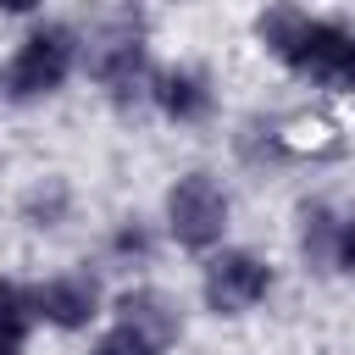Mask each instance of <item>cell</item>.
<instances>
[{
  "mask_svg": "<svg viewBox=\"0 0 355 355\" xmlns=\"http://www.w3.org/2000/svg\"><path fill=\"white\" fill-rule=\"evenodd\" d=\"M333 261L344 272H355V222H338V239H333Z\"/></svg>",
  "mask_w": 355,
  "mask_h": 355,
  "instance_id": "13",
  "label": "cell"
},
{
  "mask_svg": "<svg viewBox=\"0 0 355 355\" xmlns=\"http://www.w3.org/2000/svg\"><path fill=\"white\" fill-rule=\"evenodd\" d=\"M39 0H0V11H33Z\"/></svg>",
  "mask_w": 355,
  "mask_h": 355,
  "instance_id": "15",
  "label": "cell"
},
{
  "mask_svg": "<svg viewBox=\"0 0 355 355\" xmlns=\"http://www.w3.org/2000/svg\"><path fill=\"white\" fill-rule=\"evenodd\" d=\"M155 105H161L172 122H200V116L211 111V89H205V78H194V72H161V78H155Z\"/></svg>",
  "mask_w": 355,
  "mask_h": 355,
  "instance_id": "8",
  "label": "cell"
},
{
  "mask_svg": "<svg viewBox=\"0 0 355 355\" xmlns=\"http://www.w3.org/2000/svg\"><path fill=\"white\" fill-rule=\"evenodd\" d=\"M166 227L183 250H211L227 233V194L216 189V178H205V172L178 178L166 194Z\"/></svg>",
  "mask_w": 355,
  "mask_h": 355,
  "instance_id": "2",
  "label": "cell"
},
{
  "mask_svg": "<svg viewBox=\"0 0 355 355\" xmlns=\"http://www.w3.org/2000/svg\"><path fill=\"white\" fill-rule=\"evenodd\" d=\"M94 355H161V349H155V344H150V338H144L139 327L116 322V327H111V333H105V338L94 344Z\"/></svg>",
  "mask_w": 355,
  "mask_h": 355,
  "instance_id": "11",
  "label": "cell"
},
{
  "mask_svg": "<svg viewBox=\"0 0 355 355\" xmlns=\"http://www.w3.org/2000/svg\"><path fill=\"white\" fill-rule=\"evenodd\" d=\"M116 322H128V327H139L155 349H166L172 338H178V305L161 294V288H128L122 300H116Z\"/></svg>",
  "mask_w": 355,
  "mask_h": 355,
  "instance_id": "6",
  "label": "cell"
},
{
  "mask_svg": "<svg viewBox=\"0 0 355 355\" xmlns=\"http://www.w3.org/2000/svg\"><path fill=\"white\" fill-rule=\"evenodd\" d=\"M33 311H39L50 327L78 333V327H89V322L100 316V288H94V277H83V272H72V277H50V283L33 294Z\"/></svg>",
  "mask_w": 355,
  "mask_h": 355,
  "instance_id": "5",
  "label": "cell"
},
{
  "mask_svg": "<svg viewBox=\"0 0 355 355\" xmlns=\"http://www.w3.org/2000/svg\"><path fill=\"white\" fill-rule=\"evenodd\" d=\"M300 22H305V17H300L294 6H277V11H266V17H261V39H266V50H272V55H283V50L294 44Z\"/></svg>",
  "mask_w": 355,
  "mask_h": 355,
  "instance_id": "10",
  "label": "cell"
},
{
  "mask_svg": "<svg viewBox=\"0 0 355 355\" xmlns=\"http://www.w3.org/2000/svg\"><path fill=\"white\" fill-rule=\"evenodd\" d=\"M344 55H349V33L333 28V22H311V17L300 22L294 44L283 50V61H288L300 78H311V83H338Z\"/></svg>",
  "mask_w": 355,
  "mask_h": 355,
  "instance_id": "4",
  "label": "cell"
},
{
  "mask_svg": "<svg viewBox=\"0 0 355 355\" xmlns=\"http://www.w3.org/2000/svg\"><path fill=\"white\" fill-rule=\"evenodd\" d=\"M89 72H94L100 83H111V89L139 83V72H144V44H139V33H133V28H111V33L89 50Z\"/></svg>",
  "mask_w": 355,
  "mask_h": 355,
  "instance_id": "7",
  "label": "cell"
},
{
  "mask_svg": "<svg viewBox=\"0 0 355 355\" xmlns=\"http://www.w3.org/2000/svg\"><path fill=\"white\" fill-rule=\"evenodd\" d=\"M333 239H338V222H327V211H305V255L333 261Z\"/></svg>",
  "mask_w": 355,
  "mask_h": 355,
  "instance_id": "12",
  "label": "cell"
},
{
  "mask_svg": "<svg viewBox=\"0 0 355 355\" xmlns=\"http://www.w3.org/2000/svg\"><path fill=\"white\" fill-rule=\"evenodd\" d=\"M78 67V39L72 28H39L17 44V55L6 61L0 72V89L11 100H39V94H55Z\"/></svg>",
  "mask_w": 355,
  "mask_h": 355,
  "instance_id": "1",
  "label": "cell"
},
{
  "mask_svg": "<svg viewBox=\"0 0 355 355\" xmlns=\"http://www.w3.org/2000/svg\"><path fill=\"white\" fill-rule=\"evenodd\" d=\"M266 288H272V272H266V261H255L250 250H222V255H211V266H205V305H211L216 316H239V311L261 305Z\"/></svg>",
  "mask_w": 355,
  "mask_h": 355,
  "instance_id": "3",
  "label": "cell"
},
{
  "mask_svg": "<svg viewBox=\"0 0 355 355\" xmlns=\"http://www.w3.org/2000/svg\"><path fill=\"white\" fill-rule=\"evenodd\" d=\"M33 316H39V311H33V294L0 277V338H17V344H22V333H28Z\"/></svg>",
  "mask_w": 355,
  "mask_h": 355,
  "instance_id": "9",
  "label": "cell"
},
{
  "mask_svg": "<svg viewBox=\"0 0 355 355\" xmlns=\"http://www.w3.org/2000/svg\"><path fill=\"white\" fill-rule=\"evenodd\" d=\"M0 355H22V349H17V338H0Z\"/></svg>",
  "mask_w": 355,
  "mask_h": 355,
  "instance_id": "16",
  "label": "cell"
},
{
  "mask_svg": "<svg viewBox=\"0 0 355 355\" xmlns=\"http://www.w3.org/2000/svg\"><path fill=\"white\" fill-rule=\"evenodd\" d=\"M344 89H355V39H349V55H344V72H338Z\"/></svg>",
  "mask_w": 355,
  "mask_h": 355,
  "instance_id": "14",
  "label": "cell"
}]
</instances>
